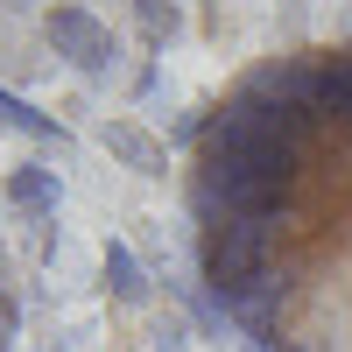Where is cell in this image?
<instances>
[{"instance_id": "obj_1", "label": "cell", "mask_w": 352, "mask_h": 352, "mask_svg": "<svg viewBox=\"0 0 352 352\" xmlns=\"http://www.w3.org/2000/svg\"><path fill=\"white\" fill-rule=\"evenodd\" d=\"M184 226L247 352H352V36L268 50L197 106Z\"/></svg>"}, {"instance_id": "obj_2", "label": "cell", "mask_w": 352, "mask_h": 352, "mask_svg": "<svg viewBox=\"0 0 352 352\" xmlns=\"http://www.w3.org/2000/svg\"><path fill=\"white\" fill-rule=\"evenodd\" d=\"M0 352H14V282H8V254H0Z\"/></svg>"}]
</instances>
